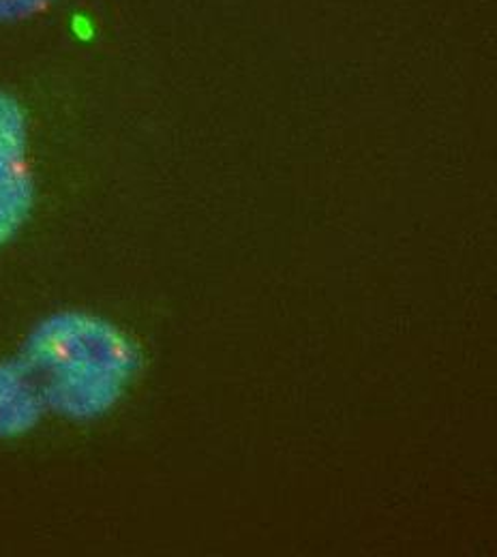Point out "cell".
<instances>
[{"mask_svg": "<svg viewBox=\"0 0 497 557\" xmlns=\"http://www.w3.org/2000/svg\"><path fill=\"white\" fill-rule=\"evenodd\" d=\"M33 205L26 123L15 99L0 92V243L26 219Z\"/></svg>", "mask_w": 497, "mask_h": 557, "instance_id": "6da1fadb", "label": "cell"}, {"mask_svg": "<svg viewBox=\"0 0 497 557\" xmlns=\"http://www.w3.org/2000/svg\"><path fill=\"white\" fill-rule=\"evenodd\" d=\"M52 0H0V20H22L30 17Z\"/></svg>", "mask_w": 497, "mask_h": 557, "instance_id": "7a4b0ae2", "label": "cell"}]
</instances>
